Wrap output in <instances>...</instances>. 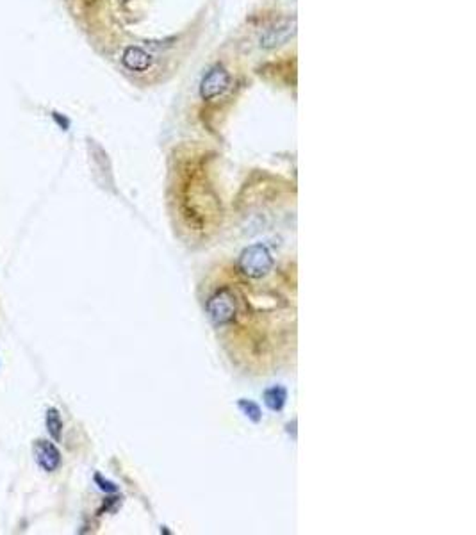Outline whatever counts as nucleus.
<instances>
[{
    "label": "nucleus",
    "instance_id": "obj_4",
    "mask_svg": "<svg viewBox=\"0 0 476 535\" xmlns=\"http://www.w3.org/2000/svg\"><path fill=\"white\" fill-rule=\"evenodd\" d=\"M33 454L38 466L47 473H56L61 468V452L54 442L47 439H36L33 445Z\"/></svg>",
    "mask_w": 476,
    "mask_h": 535
},
{
    "label": "nucleus",
    "instance_id": "obj_7",
    "mask_svg": "<svg viewBox=\"0 0 476 535\" xmlns=\"http://www.w3.org/2000/svg\"><path fill=\"white\" fill-rule=\"evenodd\" d=\"M287 401V389L284 385H273L264 391V404L273 413H280Z\"/></svg>",
    "mask_w": 476,
    "mask_h": 535
},
{
    "label": "nucleus",
    "instance_id": "obj_10",
    "mask_svg": "<svg viewBox=\"0 0 476 535\" xmlns=\"http://www.w3.org/2000/svg\"><path fill=\"white\" fill-rule=\"evenodd\" d=\"M95 484L98 486V489L104 490V493H107V495H113V493H116L118 490V487H116V484L111 482V480H107V478H104L100 473H95Z\"/></svg>",
    "mask_w": 476,
    "mask_h": 535
},
{
    "label": "nucleus",
    "instance_id": "obj_6",
    "mask_svg": "<svg viewBox=\"0 0 476 535\" xmlns=\"http://www.w3.org/2000/svg\"><path fill=\"white\" fill-rule=\"evenodd\" d=\"M122 63L127 70L131 72H147L154 65V58L152 54H148L147 50L141 49V47L131 45L127 47L122 54Z\"/></svg>",
    "mask_w": 476,
    "mask_h": 535
},
{
    "label": "nucleus",
    "instance_id": "obj_3",
    "mask_svg": "<svg viewBox=\"0 0 476 535\" xmlns=\"http://www.w3.org/2000/svg\"><path fill=\"white\" fill-rule=\"evenodd\" d=\"M207 314L209 319L214 323L216 327L227 325L236 316V300H234L230 291H218L214 296L207 302Z\"/></svg>",
    "mask_w": 476,
    "mask_h": 535
},
{
    "label": "nucleus",
    "instance_id": "obj_5",
    "mask_svg": "<svg viewBox=\"0 0 476 535\" xmlns=\"http://www.w3.org/2000/svg\"><path fill=\"white\" fill-rule=\"evenodd\" d=\"M296 33V22L287 18V20H282L278 24H275L273 27H269L264 34L261 36V45L264 49H277V47L284 45Z\"/></svg>",
    "mask_w": 476,
    "mask_h": 535
},
{
    "label": "nucleus",
    "instance_id": "obj_1",
    "mask_svg": "<svg viewBox=\"0 0 476 535\" xmlns=\"http://www.w3.org/2000/svg\"><path fill=\"white\" fill-rule=\"evenodd\" d=\"M273 268V257L264 245H252L244 248L239 257V270L250 278H262Z\"/></svg>",
    "mask_w": 476,
    "mask_h": 535
},
{
    "label": "nucleus",
    "instance_id": "obj_11",
    "mask_svg": "<svg viewBox=\"0 0 476 535\" xmlns=\"http://www.w3.org/2000/svg\"><path fill=\"white\" fill-rule=\"evenodd\" d=\"M52 118L56 120V123H57V125H59V127H61L63 131H68L70 120L66 118V116H63L61 113H56V111H54V113H52Z\"/></svg>",
    "mask_w": 476,
    "mask_h": 535
},
{
    "label": "nucleus",
    "instance_id": "obj_2",
    "mask_svg": "<svg viewBox=\"0 0 476 535\" xmlns=\"http://www.w3.org/2000/svg\"><path fill=\"white\" fill-rule=\"evenodd\" d=\"M230 82H232V75L228 74L223 66H212L200 82V97L202 100H216L230 88Z\"/></svg>",
    "mask_w": 476,
    "mask_h": 535
},
{
    "label": "nucleus",
    "instance_id": "obj_8",
    "mask_svg": "<svg viewBox=\"0 0 476 535\" xmlns=\"http://www.w3.org/2000/svg\"><path fill=\"white\" fill-rule=\"evenodd\" d=\"M45 426H47V432H49V436L54 439V441L56 442L61 441V438H63V417H61V414H59V410L54 409V407L47 409Z\"/></svg>",
    "mask_w": 476,
    "mask_h": 535
},
{
    "label": "nucleus",
    "instance_id": "obj_9",
    "mask_svg": "<svg viewBox=\"0 0 476 535\" xmlns=\"http://www.w3.org/2000/svg\"><path fill=\"white\" fill-rule=\"evenodd\" d=\"M239 409L241 413L244 414V416L248 417V420H252L253 423H259L262 417V413H261V407L257 404H253L252 400H239Z\"/></svg>",
    "mask_w": 476,
    "mask_h": 535
}]
</instances>
